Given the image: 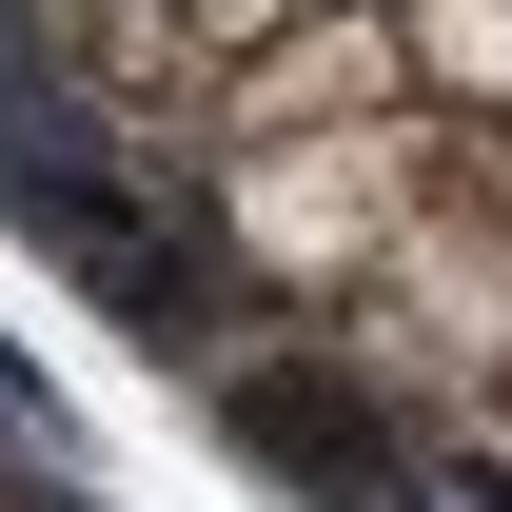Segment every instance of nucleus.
<instances>
[{"instance_id": "obj_1", "label": "nucleus", "mask_w": 512, "mask_h": 512, "mask_svg": "<svg viewBox=\"0 0 512 512\" xmlns=\"http://www.w3.org/2000/svg\"><path fill=\"white\" fill-rule=\"evenodd\" d=\"M60 256L316 512H512V0H0Z\"/></svg>"}, {"instance_id": "obj_2", "label": "nucleus", "mask_w": 512, "mask_h": 512, "mask_svg": "<svg viewBox=\"0 0 512 512\" xmlns=\"http://www.w3.org/2000/svg\"><path fill=\"white\" fill-rule=\"evenodd\" d=\"M0 512H60V453H40V414H0Z\"/></svg>"}]
</instances>
